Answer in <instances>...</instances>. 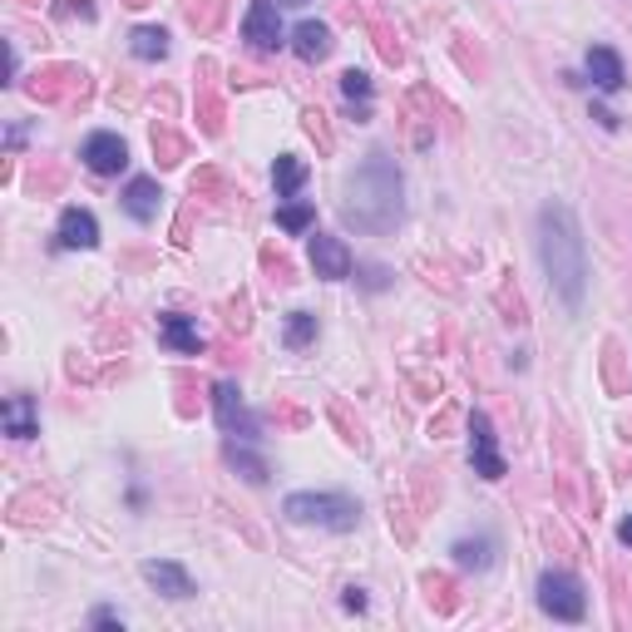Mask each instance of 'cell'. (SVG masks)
<instances>
[{"label":"cell","instance_id":"obj_17","mask_svg":"<svg viewBox=\"0 0 632 632\" xmlns=\"http://www.w3.org/2000/svg\"><path fill=\"white\" fill-rule=\"evenodd\" d=\"M272 183H277V198H297V188L307 183V163L292 159V153H282L272 169Z\"/></svg>","mask_w":632,"mask_h":632},{"label":"cell","instance_id":"obj_11","mask_svg":"<svg viewBox=\"0 0 632 632\" xmlns=\"http://www.w3.org/2000/svg\"><path fill=\"white\" fill-rule=\"evenodd\" d=\"M60 248L64 252L99 248V223H94L90 208H64V213H60Z\"/></svg>","mask_w":632,"mask_h":632},{"label":"cell","instance_id":"obj_7","mask_svg":"<svg viewBox=\"0 0 632 632\" xmlns=\"http://www.w3.org/2000/svg\"><path fill=\"white\" fill-rule=\"evenodd\" d=\"M213 405H218V425H223V435H232V440H258V420L248 415L242 391L232 381H223L213 391Z\"/></svg>","mask_w":632,"mask_h":632},{"label":"cell","instance_id":"obj_13","mask_svg":"<svg viewBox=\"0 0 632 632\" xmlns=\"http://www.w3.org/2000/svg\"><path fill=\"white\" fill-rule=\"evenodd\" d=\"M159 183L153 179H134L124 188V213L134 218V223H153V218H159Z\"/></svg>","mask_w":632,"mask_h":632},{"label":"cell","instance_id":"obj_2","mask_svg":"<svg viewBox=\"0 0 632 632\" xmlns=\"http://www.w3.org/2000/svg\"><path fill=\"white\" fill-rule=\"evenodd\" d=\"M539 262H543L549 287L563 297V307L579 312L583 292H588V248H583V228L569 203L539 208Z\"/></svg>","mask_w":632,"mask_h":632},{"label":"cell","instance_id":"obj_4","mask_svg":"<svg viewBox=\"0 0 632 632\" xmlns=\"http://www.w3.org/2000/svg\"><path fill=\"white\" fill-rule=\"evenodd\" d=\"M539 608L553 618V623H583L588 618V593L573 573L563 569H549L539 579Z\"/></svg>","mask_w":632,"mask_h":632},{"label":"cell","instance_id":"obj_23","mask_svg":"<svg viewBox=\"0 0 632 632\" xmlns=\"http://www.w3.org/2000/svg\"><path fill=\"white\" fill-rule=\"evenodd\" d=\"M341 90H347V99H371V80L361 70H347L341 74Z\"/></svg>","mask_w":632,"mask_h":632},{"label":"cell","instance_id":"obj_6","mask_svg":"<svg viewBox=\"0 0 632 632\" xmlns=\"http://www.w3.org/2000/svg\"><path fill=\"white\" fill-rule=\"evenodd\" d=\"M80 159H84V169H90V173H99V179H109V173H119V169L129 163V143L119 139V134H109V129H99V134L84 139Z\"/></svg>","mask_w":632,"mask_h":632},{"label":"cell","instance_id":"obj_16","mask_svg":"<svg viewBox=\"0 0 632 632\" xmlns=\"http://www.w3.org/2000/svg\"><path fill=\"white\" fill-rule=\"evenodd\" d=\"M292 46H297V54H302L307 64H317V60H327V54H331V30L317 26V20H307V26H297Z\"/></svg>","mask_w":632,"mask_h":632},{"label":"cell","instance_id":"obj_26","mask_svg":"<svg viewBox=\"0 0 632 632\" xmlns=\"http://www.w3.org/2000/svg\"><path fill=\"white\" fill-rule=\"evenodd\" d=\"M365 287H385V268H371V272H365Z\"/></svg>","mask_w":632,"mask_h":632},{"label":"cell","instance_id":"obj_5","mask_svg":"<svg viewBox=\"0 0 632 632\" xmlns=\"http://www.w3.org/2000/svg\"><path fill=\"white\" fill-rule=\"evenodd\" d=\"M242 40L252 50H277L282 46V16H277V0H252L248 16H242Z\"/></svg>","mask_w":632,"mask_h":632},{"label":"cell","instance_id":"obj_15","mask_svg":"<svg viewBox=\"0 0 632 632\" xmlns=\"http://www.w3.org/2000/svg\"><path fill=\"white\" fill-rule=\"evenodd\" d=\"M6 435H16V440L40 435L36 401H30V395H10V401H6Z\"/></svg>","mask_w":632,"mask_h":632},{"label":"cell","instance_id":"obj_8","mask_svg":"<svg viewBox=\"0 0 632 632\" xmlns=\"http://www.w3.org/2000/svg\"><path fill=\"white\" fill-rule=\"evenodd\" d=\"M470 460H474V474H484V480H504V454L494 450L490 415L470 420Z\"/></svg>","mask_w":632,"mask_h":632},{"label":"cell","instance_id":"obj_10","mask_svg":"<svg viewBox=\"0 0 632 632\" xmlns=\"http://www.w3.org/2000/svg\"><path fill=\"white\" fill-rule=\"evenodd\" d=\"M139 573H143V583H149V588H159L163 598H179V603H183V598H193V593H198L183 563H169V559H143V569H139Z\"/></svg>","mask_w":632,"mask_h":632},{"label":"cell","instance_id":"obj_14","mask_svg":"<svg viewBox=\"0 0 632 632\" xmlns=\"http://www.w3.org/2000/svg\"><path fill=\"white\" fill-rule=\"evenodd\" d=\"M159 337L169 341L173 351H183V357H198V351H203V337H198V327L188 317H159Z\"/></svg>","mask_w":632,"mask_h":632},{"label":"cell","instance_id":"obj_12","mask_svg":"<svg viewBox=\"0 0 632 632\" xmlns=\"http://www.w3.org/2000/svg\"><path fill=\"white\" fill-rule=\"evenodd\" d=\"M588 74H593V84L603 94H618L623 90V60H618V50L608 46H593L588 50Z\"/></svg>","mask_w":632,"mask_h":632},{"label":"cell","instance_id":"obj_3","mask_svg":"<svg viewBox=\"0 0 632 632\" xmlns=\"http://www.w3.org/2000/svg\"><path fill=\"white\" fill-rule=\"evenodd\" d=\"M282 514L292 524H317V529H331V534H351L361 524V504L347 494H331V490H302V494H287Z\"/></svg>","mask_w":632,"mask_h":632},{"label":"cell","instance_id":"obj_9","mask_svg":"<svg viewBox=\"0 0 632 632\" xmlns=\"http://www.w3.org/2000/svg\"><path fill=\"white\" fill-rule=\"evenodd\" d=\"M312 268L317 277H327V282H347L351 277V252H347V242L341 238H327V232H312Z\"/></svg>","mask_w":632,"mask_h":632},{"label":"cell","instance_id":"obj_27","mask_svg":"<svg viewBox=\"0 0 632 632\" xmlns=\"http://www.w3.org/2000/svg\"><path fill=\"white\" fill-rule=\"evenodd\" d=\"M618 539H623V543H628V549H632V514L623 519V524H618Z\"/></svg>","mask_w":632,"mask_h":632},{"label":"cell","instance_id":"obj_25","mask_svg":"<svg viewBox=\"0 0 632 632\" xmlns=\"http://www.w3.org/2000/svg\"><path fill=\"white\" fill-rule=\"evenodd\" d=\"M119 623H124V618L109 613V608H99V613H94V628H119Z\"/></svg>","mask_w":632,"mask_h":632},{"label":"cell","instance_id":"obj_21","mask_svg":"<svg viewBox=\"0 0 632 632\" xmlns=\"http://www.w3.org/2000/svg\"><path fill=\"white\" fill-rule=\"evenodd\" d=\"M248 445H252V440H228V460L238 464V470L248 474L252 484H262V480H268V464H262V460H258V454H252Z\"/></svg>","mask_w":632,"mask_h":632},{"label":"cell","instance_id":"obj_28","mask_svg":"<svg viewBox=\"0 0 632 632\" xmlns=\"http://www.w3.org/2000/svg\"><path fill=\"white\" fill-rule=\"evenodd\" d=\"M277 6H307V0H277Z\"/></svg>","mask_w":632,"mask_h":632},{"label":"cell","instance_id":"obj_24","mask_svg":"<svg viewBox=\"0 0 632 632\" xmlns=\"http://www.w3.org/2000/svg\"><path fill=\"white\" fill-rule=\"evenodd\" d=\"M341 603H347L351 613H365V593H361V588H347V598H341Z\"/></svg>","mask_w":632,"mask_h":632},{"label":"cell","instance_id":"obj_19","mask_svg":"<svg viewBox=\"0 0 632 632\" xmlns=\"http://www.w3.org/2000/svg\"><path fill=\"white\" fill-rule=\"evenodd\" d=\"M454 563H460V569H490L494 563V539H460L454 543Z\"/></svg>","mask_w":632,"mask_h":632},{"label":"cell","instance_id":"obj_18","mask_svg":"<svg viewBox=\"0 0 632 632\" xmlns=\"http://www.w3.org/2000/svg\"><path fill=\"white\" fill-rule=\"evenodd\" d=\"M277 223H282L287 232H312L317 208L312 203H297V198H277Z\"/></svg>","mask_w":632,"mask_h":632},{"label":"cell","instance_id":"obj_1","mask_svg":"<svg viewBox=\"0 0 632 632\" xmlns=\"http://www.w3.org/2000/svg\"><path fill=\"white\" fill-rule=\"evenodd\" d=\"M341 218L357 232H391L405 218V179L391 153H365L341 188Z\"/></svg>","mask_w":632,"mask_h":632},{"label":"cell","instance_id":"obj_20","mask_svg":"<svg viewBox=\"0 0 632 632\" xmlns=\"http://www.w3.org/2000/svg\"><path fill=\"white\" fill-rule=\"evenodd\" d=\"M129 50H134L139 60H163V54H169V30H159V26L134 30V46Z\"/></svg>","mask_w":632,"mask_h":632},{"label":"cell","instance_id":"obj_22","mask_svg":"<svg viewBox=\"0 0 632 632\" xmlns=\"http://www.w3.org/2000/svg\"><path fill=\"white\" fill-rule=\"evenodd\" d=\"M312 341H317V317L312 312H292V317H287V347L302 351V347H312Z\"/></svg>","mask_w":632,"mask_h":632}]
</instances>
